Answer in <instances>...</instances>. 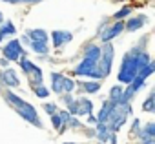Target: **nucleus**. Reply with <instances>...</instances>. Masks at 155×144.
<instances>
[{
  "label": "nucleus",
  "mask_w": 155,
  "mask_h": 144,
  "mask_svg": "<svg viewBox=\"0 0 155 144\" xmlns=\"http://www.w3.org/2000/svg\"><path fill=\"white\" fill-rule=\"evenodd\" d=\"M2 97H4L6 104H8L9 108H13V110H18V108H22V106L26 104V99L20 97L17 91H11V90H4V91H2Z\"/></svg>",
  "instance_id": "16"
},
{
  "label": "nucleus",
  "mask_w": 155,
  "mask_h": 144,
  "mask_svg": "<svg viewBox=\"0 0 155 144\" xmlns=\"http://www.w3.org/2000/svg\"><path fill=\"white\" fill-rule=\"evenodd\" d=\"M140 110L144 111V113H155V90L151 88L150 91H148V97L142 100V104H140Z\"/></svg>",
  "instance_id": "21"
},
{
  "label": "nucleus",
  "mask_w": 155,
  "mask_h": 144,
  "mask_svg": "<svg viewBox=\"0 0 155 144\" xmlns=\"http://www.w3.org/2000/svg\"><path fill=\"white\" fill-rule=\"evenodd\" d=\"M17 64H18V73H22L26 79H28V77H31L33 69H35V66H37V64H35L29 57H22Z\"/></svg>",
  "instance_id": "17"
},
{
  "label": "nucleus",
  "mask_w": 155,
  "mask_h": 144,
  "mask_svg": "<svg viewBox=\"0 0 155 144\" xmlns=\"http://www.w3.org/2000/svg\"><path fill=\"white\" fill-rule=\"evenodd\" d=\"M117 2H122V4H128V0H117Z\"/></svg>",
  "instance_id": "41"
},
{
  "label": "nucleus",
  "mask_w": 155,
  "mask_h": 144,
  "mask_svg": "<svg viewBox=\"0 0 155 144\" xmlns=\"http://www.w3.org/2000/svg\"><path fill=\"white\" fill-rule=\"evenodd\" d=\"M20 6H35V4H40L44 0H18Z\"/></svg>",
  "instance_id": "34"
},
{
  "label": "nucleus",
  "mask_w": 155,
  "mask_h": 144,
  "mask_svg": "<svg viewBox=\"0 0 155 144\" xmlns=\"http://www.w3.org/2000/svg\"><path fill=\"white\" fill-rule=\"evenodd\" d=\"M9 66H11V64H9L4 57H0V69H6V67H9Z\"/></svg>",
  "instance_id": "36"
},
{
  "label": "nucleus",
  "mask_w": 155,
  "mask_h": 144,
  "mask_svg": "<svg viewBox=\"0 0 155 144\" xmlns=\"http://www.w3.org/2000/svg\"><path fill=\"white\" fill-rule=\"evenodd\" d=\"M82 57L84 60L88 62H93V64H99V58H101V44L99 42H86L82 46Z\"/></svg>",
  "instance_id": "12"
},
{
  "label": "nucleus",
  "mask_w": 155,
  "mask_h": 144,
  "mask_svg": "<svg viewBox=\"0 0 155 144\" xmlns=\"http://www.w3.org/2000/svg\"><path fill=\"white\" fill-rule=\"evenodd\" d=\"M0 88L2 90H11V91H17L22 88V79H20V73L18 69L15 67H6V69H0Z\"/></svg>",
  "instance_id": "4"
},
{
  "label": "nucleus",
  "mask_w": 155,
  "mask_h": 144,
  "mask_svg": "<svg viewBox=\"0 0 155 144\" xmlns=\"http://www.w3.org/2000/svg\"><path fill=\"white\" fill-rule=\"evenodd\" d=\"M140 131H142L146 137H150V139H155V122H153V120H148V122H144V124L140 126Z\"/></svg>",
  "instance_id": "29"
},
{
  "label": "nucleus",
  "mask_w": 155,
  "mask_h": 144,
  "mask_svg": "<svg viewBox=\"0 0 155 144\" xmlns=\"http://www.w3.org/2000/svg\"><path fill=\"white\" fill-rule=\"evenodd\" d=\"M24 33L28 35V38H29L31 42L49 44V31H46L44 28H28Z\"/></svg>",
  "instance_id": "14"
},
{
  "label": "nucleus",
  "mask_w": 155,
  "mask_h": 144,
  "mask_svg": "<svg viewBox=\"0 0 155 144\" xmlns=\"http://www.w3.org/2000/svg\"><path fill=\"white\" fill-rule=\"evenodd\" d=\"M28 49L31 53H35L37 57H49V53H51L49 44H42V42H31Z\"/></svg>",
  "instance_id": "20"
},
{
  "label": "nucleus",
  "mask_w": 155,
  "mask_h": 144,
  "mask_svg": "<svg viewBox=\"0 0 155 144\" xmlns=\"http://www.w3.org/2000/svg\"><path fill=\"white\" fill-rule=\"evenodd\" d=\"M4 42H6V38H4V37H2V35H0V46H2V44H4Z\"/></svg>",
  "instance_id": "40"
},
{
  "label": "nucleus",
  "mask_w": 155,
  "mask_h": 144,
  "mask_svg": "<svg viewBox=\"0 0 155 144\" xmlns=\"http://www.w3.org/2000/svg\"><path fill=\"white\" fill-rule=\"evenodd\" d=\"M106 144H119V135H117V133H110Z\"/></svg>",
  "instance_id": "35"
},
{
  "label": "nucleus",
  "mask_w": 155,
  "mask_h": 144,
  "mask_svg": "<svg viewBox=\"0 0 155 144\" xmlns=\"http://www.w3.org/2000/svg\"><path fill=\"white\" fill-rule=\"evenodd\" d=\"M128 144H139V142H137V140H131V142H128Z\"/></svg>",
  "instance_id": "42"
},
{
  "label": "nucleus",
  "mask_w": 155,
  "mask_h": 144,
  "mask_svg": "<svg viewBox=\"0 0 155 144\" xmlns=\"http://www.w3.org/2000/svg\"><path fill=\"white\" fill-rule=\"evenodd\" d=\"M140 126H142L140 119H139V117H131V122H130V135H131L133 139H135L137 133L140 131Z\"/></svg>",
  "instance_id": "30"
},
{
  "label": "nucleus",
  "mask_w": 155,
  "mask_h": 144,
  "mask_svg": "<svg viewBox=\"0 0 155 144\" xmlns=\"http://www.w3.org/2000/svg\"><path fill=\"white\" fill-rule=\"evenodd\" d=\"M124 33V22H110L104 29H102V33L97 37V40H99V44L102 46V44H111L115 38H119L120 35Z\"/></svg>",
  "instance_id": "7"
},
{
  "label": "nucleus",
  "mask_w": 155,
  "mask_h": 144,
  "mask_svg": "<svg viewBox=\"0 0 155 144\" xmlns=\"http://www.w3.org/2000/svg\"><path fill=\"white\" fill-rule=\"evenodd\" d=\"M86 119V126H95L97 124V117H95V113H91V115H88V117H84Z\"/></svg>",
  "instance_id": "33"
},
{
  "label": "nucleus",
  "mask_w": 155,
  "mask_h": 144,
  "mask_svg": "<svg viewBox=\"0 0 155 144\" xmlns=\"http://www.w3.org/2000/svg\"><path fill=\"white\" fill-rule=\"evenodd\" d=\"M81 133H82L88 140H95V128H93V126H86V124H84V128L81 129Z\"/></svg>",
  "instance_id": "32"
},
{
  "label": "nucleus",
  "mask_w": 155,
  "mask_h": 144,
  "mask_svg": "<svg viewBox=\"0 0 155 144\" xmlns=\"http://www.w3.org/2000/svg\"><path fill=\"white\" fill-rule=\"evenodd\" d=\"M151 40V33H144L139 40H135L128 51H124L120 64H119V71H117V82L122 86H128L139 73V66H137V53L140 51H148Z\"/></svg>",
  "instance_id": "1"
},
{
  "label": "nucleus",
  "mask_w": 155,
  "mask_h": 144,
  "mask_svg": "<svg viewBox=\"0 0 155 144\" xmlns=\"http://www.w3.org/2000/svg\"><path fill=\"white\" fill-rule=\"evenodd\" d=\"M150 22V17L146 13H133L130 18L124 20V31L126 33H137L142 28H146Z\"/></svg>",
  "instance_id": "8"
},
{
  "label": "nucleus",
  "mask_w": 155,
  "mask_h": 144,
  "mask_svg": "<svg viewBox=\"0 0 155 144\" xmlns=\"http://www.w3.org/2000/svg\"><path fill=\"white\" fill-rule=\"evenodd\" d=\"M115 111H117V104L111 102V100H108V99H104V100L101 102V108H99L97 113H95L97 122H101V124H108V120L113 117Z\"/></svg>",
  "instance_id": "10"
},
{
  "label": "nucleus",
  "mask_w": 155,
  "mask_h": 144,
  "mask_svg": "<svg viewBox=\"0 0 155 144\" xmlns=\"http://www.w3.org/2000/svg\"><path fill=\"white\" fill-rule=\"evenodd\" d=\"M2 91H4V90H2V88H0V93H2Z\"/></svg>",
  "instance_id": "44"
},
{
  "label": "nucleus",
  "mask_w": 155,
  "mask_h": 144,
  "mask_svg": "<svg viewBox=\"0 0 155 144\" xmlns=\"http://www.w3.org/2000/svg\"><path fill=\"white\" fill-rule=\"evenodd\" d=\"M133 13H135V4H130V2H128V4H122L115 13H111L110 18H111V22H124V20L130 18Z\"/></svg>",
  "instance_id": "15"
},
{
  "label": "nucleus",
  "mask_w": 155,
  "mask_h": 144,
  "mask_svg": "<svg viewBox=\"0 0 155 144\" xmlns=\"http://www.w3.org/2000/svg\"><path fill=\"white\" fill-rule=\"evenodd\" d=\"M77 99V117L79 119H84L91 113H95V102L86 97V95H81V97H75Z\"/></svg>",
  "instance_id": "11"
},
{
  "label": "nucleus",
  "mask_w": 155,
  "mask_h": 144,
  "mask_svg": "<svg viewBox=\"0 0 155 144\" xmlns=\"http://www.w3.org/2000/svg\"><path fill=\"white\" fill-rule=\"evenodd\" d=\"M15 111H17V115H18L22 120H26L28 124H31V126H35V128H38V129H44V122H42V119H40V115H38V110H37L31 102L26 100V104H24L22 108L15 110Z\"/></svg>",
  "instance_id": "6"
},
{
  "label": "nucleus",
  "mask_w": 155,
  "mask_h": 144,
  "mask_svg": "<svg viewBox=\"0 0 155 144\" xmlns=\"http://www.w3.org/2000/svg\"><path fill=\"white\" fill-rule=\"evenodd\" d=\"M86 144H90V142H86ZM93 144H99V142H93Z\"/></svg>",
  "instance_id": "43"
},
{
  "label": "nucleus",
  "mask_w": 155,
  "mask_h": 144,
  "mask_svg": "<svg viewBox=\"0 0 155 144\" xmlns=\"http://www.w3.org/2000/svg\"><path fill=\"white\" fill-rule=\"evenodd\" d=\"M31 91H33V95H35L37 99H40V100H46V99L51 97V91H49V88H48L46 84H40V86L33 88Z\"/></svg>",
  "instance_id": "24"
},
{
  "label": "nucleus",
  "mask_w": 155,
  "mask_h": 144,
  "mask_svg": "<svg viewBox=\"0 0 155 144\" xmlns=\"http://www.w3.org/2000/svg\"><path fill=\"white\" fill-rule=\"evenodd\" d=\"M95 142H99V144H106L108 142V137H110V128H108V124H101V122H97L95 126Z\"/></svg>",
  "instance_id": "18"
},
{
  "label": "nucleus",
  "mask_w": 155,
  "mask_h": 144,
  "mask_svg": "<svg viewBox=\"0 0 155 144\" xmlns=\"http://www.w3.org/2000/svg\"><path fill=\"white\" fill-rule=\"evenodd\" d=\"M0 2L9 4V6H20V2H18V0H0Z\"/></svg>",
  "instance_id": "37"
},
{
  "label": "nucleus",
  "mask_w": 155,
  "mask_h": 144,
  "mask_svg": "<svg viewBox=\"0 0 155 144\" xmlns=\"http://www.w3.org/2000/svg\"><path fill=\"white\" fill-rule=\"evenodd\" d=\"M0 35H2L6 40H8V38H13V37L17 35V26H15V22L9 20V18H6L2 24H0Z\"/></svg>",
  "instance_id": "19"
},
{
  "label": "nucleus",
  "mask_w": 155,
  "mask_h": 144,
  "mask_svg": "<svg viewBox=\"0 0 155 144\" xmlns=\"http://www.w3.org/2000/svg\"><path fill=\"white\" fill-rule=\"evenodd\" d=\"M153 73H155V62L151 60V62H150L148 66H144V67H142V69L139 71V73H137V79H142V80H148V79H150V77H151Z\"/></svg>",
  "instance_id": "25"
},
{
  "label": "nucleus",
  "mask_w": 155,
  "mask_h": 144,
  "mask_svg": "<svg viewBox=\"0 0 155 144\" xmlns=\"http://www.w3.org/2000/svg\"><path fill=\"white\" fill-rule=\"evenodd\" d=\"M60 110V106L55 102V100H46V102H42V111L49 117V115H55L57 111Z\"/></svg>",
  "instance_id": "26"
},
{
  "label": "nucleus",
  "mask_w": 155,
  "mask_h": 144,
  "mask_svg": "<svg viewBox=\"0 0 155 144\" xmlns=\"http://www.w3.org/2000/svg\"><path fill=\"white\" fill-rule=\"evenodd\" d=\"M122 91H124V86L122 84H113L111 88H110V91H108V100H111V102H119V99H120V95H122Z\"/></svg>",
  "instance_id": "23"
},
{
  "label": "nucleus",
  "mask_w": 155,
  "mask_h": 144,
  "mask_svg": "<svg viewBox=\"0 0 155 144\" xmlns=\"http://www.w3.org/2000/svg\"><path fill=\"white\" fill-rule=\"evenodd\" d=\"M113 62H115V46L111 44H102L101 46V58H99V71L102 79H108L111 75V69H113Z\"/></svg>",
  "instance_id": "3"
},
{
  "label": "nucleus",
  "mask_w": 155,
  "mask_h": 144,
  "mask_svg": "<svg viewBox=\"0 0 155 144\" xmlns=\"http://www.w3.org/2000/svg\"><path fill=\"white\" fill-rule=\"evenodd\" d=\"M73 102H75V95H73V93H62V95H58V102H57V104L66 110V108H69Z\"/></svg>",
  "instance_id": "27"
},
{
  "label": "nucleus",
  "mask_w": 155,
  "mask_h": 144,
  "mask_svg": "<svg viewBox=\"0 0 155 144\" xmlns=\"http://www.w3.org/2000/svg\"><path fill=\"white\" fill-rule=\"evenodd\" d=\"M75 90H77V80L66 73L62 79V93H75Z\"/></svg>",
  "instance_id": "22"
},
{
  "label": "nucleus",
  "mask_w": 155,
  "mask_h": 144,
  "mask_svg": "<svg viewBox=\"0 0 155 144\" xmlns=\"http://www.w3.org/2000/svg\"><path fill=\"white\" fill-rule=\"evenodd\" d=\"M66 128H68L69 131H81V129L84 128V120H82V119H77V117H71Z\"/></svg>",
  "instance_id": "28"
},
{
  "label": "nucleus",
  "mask_w": 155,
  "mask_h": 144,
  "mask_svg": "<svg viewBox=\"0 0 155 144\" xmlns=\"http://www.w3.org/2000/svg\"><path fill=\"white\" fill-rule=\"evenodd\" d=\"M0 57H4L9 64H17L22 57H28V51L22 47V44H20V40L17 38V37H13V38H8L2 46H0Z\"/></svg>",
  "instance_id": "2"
},
{
  "label": "nucleus",
  "mask_w": 155,
  "mask_h": 144,
  "mask_svg": "<svg viewBox=\"0 0 155 144\" xmlns=\"http://www.w3.org/2000/svg\"><path fill=\"white\" fill-rule=\"evenodd\" d=\"M4 20H6V17H4V13H2V11H0V24H2Z\"/></svg>",
  "instance_id": "39"
},
{
  "label": "nucleus",
  "mask_w": 155,
  "mask_h": 144,
  "mask_svg": "<svg viewBox=\"0 0 155 144\" xmlns=\"http://www.w3.org/2000/svg\"><path fill=\"white\" fill-rule=\"evenodd\" d=\"M64 71H49V91L51 95H62V79H64Z\"/></svg>",
  "instance_id": "13"
},
{
  "label": "nucleus",
  "mask_w": 155,
  "mask_h": 144,
  "mask_svg": "<svg viewBox=\"0 0 155 144\" xmlns=\"http://www.w3.org/2000/svg\"><path fill=\"white\" fill-rule=\"evenodd\" d=\"M93 69H97V64H93V62H88V60L81 58L79 62L73 66V69L69 71V75H71L73 79H88V75L91 73Z\"/></svg>",
  "instance_id": "9"
},
{
  "label": "nucleus",
  "mask_w": 155,
  "mask_h": 144,
  "mask_svg": "<svg viewBox=\"0 0 155 144\" xmlns=\"http://www.w3.org/2000/svg\"><path fill=\"white\" fill-rule=\"evenodd\" d=\"M110 22H111V18H110V17H102V18H101V22H99V24H97V28H95V38L102 33V29H104Z\"/></svg>",
  "instance_id": "31"
},
{
  "label": "nucleus",
  "mask_w": 155,
  "mask_h": 144,
  "mask_svg": "<svg viewBox=\"0 0 155 144\" xmlns=\"http://www.w3.org/2000/svg\"><path fill=\"white\" fill-rule=\"evenodd\" d=\"M62 144H86V142H75V140H66V142H62Z\"/></svg>",
  "instance_id": "38"
},
{
  "label": "nucleus",
  "mask_w": 155,
  "mask_h": 144,
  "mask_svg": "<svg viewBox=\"0 0 155 144\" xmlns=\"http://www.w3.org/2000/svg\"><path fill=\"white\" fill-rule=\"evenodd\" d=\"M73 38H75V33L69 29H53L49 31V47H53L55 51H60L68 44H71Z\"/></svg>",
  "instance_id": "5"
}]
</instances>
